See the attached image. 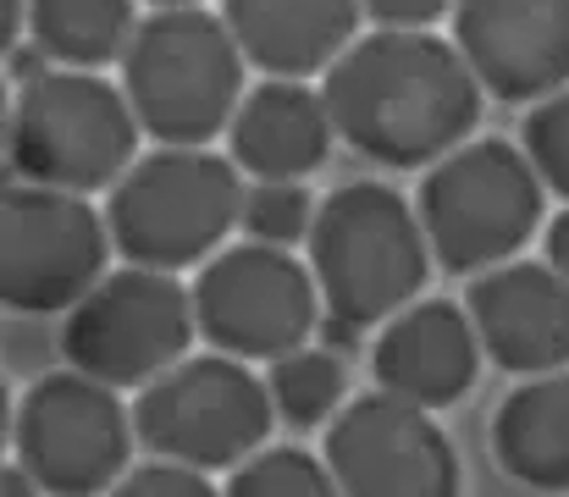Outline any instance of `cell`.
Wrapping results in <instances>:
<instances>
[{"label": "cell", "mask_w": 569, "mask_h": 497, "mask_svg": "<svg viewBox=\"0 0 569 497\" xmlns=\"http://www.w3.org/2000/svg\"><path fill=\"white\" fill-rule=\"evenodd\" d=\"M316 210L321 199H310V188L299 177H254V188L243 193V232L260 238V243H310V227H316Z\"/></svg>", "instance_id": "7402d4cb"}, {"label": "cell", "mask_w": 569, "mask_h": 497, "mask_svg": "<svg viewBox=\"0 0 569 497\" xmlns=\"http://www.w3.org/2000/svg\"><path fill=\"white\" fill-rule=\"evenodd\" d=\"M377 28H431L453 17V0H360Z\"/></svg>", "instance_id": "d4e9b609"}, {"label": "cell", "mask_w": 569, "mask_h": 497, "mask_svg": "<svg viewBox=\"0 0 569 497\" xmlns=\"http://www.w3.org/2000/svg\"><path fill=\"white\" fill-rule=\"evenodd\" d=\"M520 145H526V156L537 161L542 182H548V193L569 199V83L565 89H553L548 100H537V106L526 111Z\"/></svg>", "instance_id": "603a6c76"}, {"label": "cell", "mask_w": 569, "mask_h": 497, "mask_svg": "<svg viewBox=\"0 0 569 497\" xmlns=\"http://www.w3.org/2000/svg\"><path fill=\"white\" fill-rule=\"evenodd\" d=\"M249 56L227 17L204 6H156L122 56V89L156 145H210L243 106Z\"/></svg>", "instance_id": "3957f363"}, {"label": "cell", "mask_w": 569, "mask_h": 497, "mask_svg": "<svg viewBox=\"0 0 569 497\" xmlns=\"http://www.w3.org/2000/svg\"><path fill=\"white\" fill-rule=\"evenodd\" d=\"M111 221L89 193L11 182L0 193V299L17 316L72 310L111 266Z\"/></svg>", "instance_id": "30bf717a"}, {"label": "cell", "mask_w": 569, "mask_h": 497, "mask_svg": "<svg viewBox=\"0 0 569 497\" xmlns=\"http://www.w3.org/2000/svg\"><path fill=\"white\" fill-rule=\"evenodd\" d=\"M199 316H193V288L178 282V271L161 266H117L106 271L61 327V354L67 365L111 381V387H150L161 370L189 359Z\"/></svg>", "instance_id": "9c48e42d"}, {"label": "cell", "mask_w": 569, "mask_h": 497, "mask_svg": "<svg viewBox=\"0 0 569 497\" xmlns=\"http://www.w3.org/2000/svg\"><path fill=\"white\" fill-rule=\"evenodd\" d=\"M431 238L420 210L387 182H343L321 199L310 227V271L338 331L387 327L420 299L431 277Z\"/></svg>", "instance_id": "7a4b0ae2"}, {"label": "cell", "mask_w": 569, "mask_h": 497, "mask_svg": "<svg viewBox=\"0 0 569 497\" xmlns=\"http://www.w3.org/2000/svg\"><path fill=\"white\" fill-rule=\"evenodd\" d=\"M139 448L161 459H183L199 470H238L254 448H266L277 420L271 387L238 354H189L161 370L133 398Z\"/></svg>", "instance_id": "52a82bcc"}, {"label": "cell", "mask_w": 569, "mask_h": 497, "mask_svg": "<svg viewBox=\"0 0 569 497\" xmlns=\"http://www.w3.org/2000/svg\"><path fill=\"white\" fill-rule=\"evenodd\" d=\"M193 316L199 337L221 354L238 359H282L293 348L310 342V331L321 327L327 299L321 282L310 271V260H299L282 243H232L216 249L199 277H193Z\"/></svg>", "instance_id": "8fae6325"}, {"label": "cell", "mask_w": 569, "mask_h": 497, "mask_svg": "<svg viewBox=\"0 0 569 497\" xmlns=\"http://www.w3.org/2000/svg\"><path fill=\"white\" fill-rule=\"evenodd\" d=\"M28 6H33V0H6V33H11V39L28 28Z\"/></svg>", "instance_id": "4316f807"}, {"label": "cell", "mask_w": 569, "mask_h": 497, "mask_svg": "<svg viewBox=\"0 0 569 497\" xmlns=\"http://www.w3.org/2000/svg\"><path fill=\"white\" fill-rule=\"evenodd\" d=\"M415 210L437 266L453 277H481L515 260L548 221V182L526 145L515 150L509 139H465L426 166Z\"/></svg>", "instance_id": "5b68a950"}, {"label": "cell", "mask_w": 569, "mask_h": 497, "mask_svg": "<svg viewBox=\"0 0 569 497\" xmlns=\"http://www.w3.org/2000/svg\"><path fill=\"white\" fill-rule=\"evenodd\" d=\"M227 493L238 497H327L338 493V476L327 454L293 448V443H266L254 448L238 470H227Z\"/></svg>", "instance_id": "44dd1931"}, {"label": "cell", "mask_w": 569, "mask_h": 497, "mask_svg": "<svg viewBox=\"0 0 569 497\" xmlns=\"http://www.w3.org/2000/svg\"><path fill=\"white\" fill-rule=\"evenodd\" d=\"M106 221L122 260L189 271L204 266L243 221V166L210 145H161L106 188Z\"/></svg>", "instance_id": "277c9868"}, {"label": "cell", "mask_w": 569, "mask_h": 497, "mask_svg": "<svg viewBox=\"0 0 569 497\" xmlns=\"http://www.w3.org/2000/svg\"><path fill=\"white\" fill-rule=\"evenodd\" d=\"M150 6H199V0H150Z\"/></svg>", "instance_id": "83f0119b"}, {"label": "cell", "mask_w": 569, "mask_h": 497, "mask_svg": "<svg viewBox=\"0 0 569 497\" xmlns=\"http://www.w3.org/2000/svg\"><path fill=\"white\" fill-rule=\"evenodd\" d=\"M133 437L139 426L122 387L78 365L39 376L11 415V454L50 497L117 493V481L133 470Z\"/></svg>", "instance_id": "ba28073f"}, {"label": "cell", "mask_w": 569, "mask_h": 497, "mask_svg": "<svg viewBox=\"0 0 569 497\" xmlns=\"http://www.w3.org/2000/svg\"><path fill=\"white\" fill-rule=\"evenodd\" d=\"M548 260H553V266L569 277V205L553 216V221H548Z\"/></svg>", "instance_id": "484cf974"}, {"label": "cell", "mask_w": 569, "mask_h": 497, "mask_svg": "<svg viewBox=\"0 0 569 497\" xmlns=\"http://www.w3.org/2000/svg\"><path fill=\"white\" fill-rule=\"evenodd\" d=\"M271 404H277V420L293 426V431H316V426H332L338 409L349 404V370L338 354L305 342L282 359H271Z\"/></svg>", "instance_id": "ffe728a7"}, {"label": "cell", "mask_w": 569, "mask_h": 497, "mask_svg": "<svg viewBox=\"0 0 569 497\" xmlns=\"http://www.w3.org/2000/svg\"><path fill=\"white\" fill-rule=\"evenodd\" d=\"M338 139L377 166L426 171L459 150L476 122L487 83L465 61L459 39L431 28H371L321 72Z\"/></svg>", "instance_id": "6da1fadb"}, {"label": "cell", "mask_w": 569, "mask_h": 497, "mask_svg": "<svg viewBox=\"0 0 569 497\" xmlns=\"http://www.w3.org/2000/svg\"><path fill=\"white\" fill-rule=\"evenodd\" d=\"M492 459L531 493H569V365L526 376L492 415Z\"/></svg>", "instance_id": "ac0fdd59"}, {"label": "cell", "mask_w": 569, "mask_h": 497, "mask_svg": "<svg viewBox=\"0 0 569 497\" xmlns=\"http://www.w3.org/2000/svg\"><path fill=\"white\" fill-rule=\"evenodd\" d=\"M481 331L470 321V305L453 299H415L403 305L371 348V376L377 387L426 404V409H453L470 398L481 376Z\"/></svg>", "instance_id": "9a60e30c"}, {"label": "cell", "mask_w": 569, "mask_h": 497, "mask_svg": "<svg viewBox=\"0 0 569 497\" xmlns=\"http://www.w3.org/2000/svg\"><path fill=\"white\" fill-rule=\"evenodd\" d=\"M437 409L398 392H360L327 426V465L355 497H448L459 493V454L431 420Z\"/></svg>", "instance_id": "7c38bea8"}, {"label": "cell", "mask_w": 569, "mask_h": 497, "mask_svg": "<svg viewBox=\"0 0 569 497\" xmlns=\"http://www.w3.org/2000/svg\"><path fill=\"white\" fill-rule=\"evenodd\" d=\"M481 348L509 376H548L569 365V277L548 260H503L465 294Z\"/></svg>", "instance_id": "5bb4252c"}, {"label": "cell", "mask_w": 569, "mask_h": 497, "mask_svg": "<svg viewBox=\"0 0 569 497\" xmlns=\"http://www.w3.org/2000/svg\"><path fill=\"white\" fill-rule=\"evenodd\" d=\"M117 493H128V497H210L216 493V476L199 470V465H183V459L150 454V465H133V470L117 481Z\"/></svg>", "instance_id": "cb8c5ba5"}, {"label": "cell", "mask_w": 569, "mask_h": 497, "mask_svg": "<svg viewBox=\"0 0 569 497\" xmlns=\"http://www.w3.org/2000/svg\"><path fill=\"white\" fill-rule=\"evenodd\" d=\"M139 111L94 67H44L11 100V171L28 182L100 193L139 161Z\"/></svg>", "instance_id": "8992f818"}, {"label": "cell", "mask_w": 569, "mask_h": 497, "mask_svg": "<svg viewBox=\"0 0 569 497\" xmlns=\"http://www.w3.org/2000/svg\"><path fill=\"white\" fill-rule=\"evenodd\" d=\"M338 122L327 106V89H310V78H266L243 95L227 156L249 177H316L332 156Z\"/></svg>", "instance_id": "2e32d148"}, {"label": "cell", "mask_w": 569, "mask_h": 497, "mask_svg": "<svg viewBox=\"0 0 569 497\" xmlns=\"http://www.w3.org/2000/svg\"><path fill=\"white\" fill-rule=\"evenodd\" d=\"M249 67L266 78H316L360 39V0H221Z\"/></svg>", "instance_id": "e0dca14e"}, {"label": "cell", "mask_w": 569, "mask_h": 497, "mask_svg": "<svg viewBox=\"0 0 569 497\" xmlns=\"http://www.w3.org/2000/svg\"><path fill=\"white\" fill-rule=\"evenodd\" d=\"M448 22L492 100L537 106L569 83V0H453Z\"/></svg>", "instance_id": "4fadbf2b"}, {"label": "cell", "mask_w": 569, "mask_h": 497, "mask_svg": "<svg viewBox=\"0 0 569 497\" xmlns=\"http://www.w3.org/2000/svg\"><path fill=\"white\" fill-rule=\"evenodd\" d=\"M28 33L50 61L100 72L128 56L139 17H133V0H33Z\"/></svg>", "instance_id": "d6986e66"}]
</instances>
